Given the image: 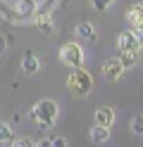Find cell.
Masks as SVG:
<instances>
[{
	"instance_id": "cell-1",
	"label": "cell",
	"mask_w": 143,
	"mask_h": 147,
	"mask_svg": "<svg viewBox=\"0 0 143 147\" xmlns=\"http://www.w3.org/2000/svg\"><path fill=\"white\" fill-rule=\"evenodd\" d=\"M67 88L69 93L76 97H86L93 90V76L86 69H74L69 76H67Z\"/></svg>"
},
{
	"instance_id": "cell-2",
	"label": "cell",
	"mask_w": 143,
	"mask_h": 147,
	"mask_svg": "<svg viewBox=\"0 0 143 147\" xmlns=\"http://www.w3.org/2000/svg\"><path fill=\"white\" fill-rule=\"evenodd\" d=\"M57 114H60V105H57L55 100H50V97L38 100V102L34 105V109H31V116L36 119V121L50 126V128H53V123H55Z\"/></svg>"
},
{
	"instance_id": "cell-3",
	"label": "cell",
	"mask_w": 143,
	"mask_h": 147,
	"mask_svg": "<svg viewBox=\"0 0 143 147\" xmlns=\"http://www.w3.org/2000/svg\"><path fill=\"white\" fill-rule=\"evenodd\" d=\"M60 62L69 69H83L86 62V52L79 43H64L60 48Z\"/></svg>"
},
{
	"instance_id": "cell-4",
	"label": "cell",
	"mask_w": 143,
	"mask_h": 147,
	"mask_svg": "<svg viewBox=\"0 0 143 147\" xmlns=\"http://www.w3.org/2000/svg\"><path fill=\"white\" fill-rule=\"evenodd\" d=\"M127 22L131 26V31L138 36V40L143 45V5L136 3V5H131L129 7V12H127Z\"/></svg>"
},
{
	"instance_id": "cell-5",
	"label": "cell",
	"mask_w": 143,
	"mask_h": 147,
	"mask_svg": "<svg viewBox=\"0 0 143 147\" xmlns=\"http://www.w3.org/2000/svg\"><path fill=\"white\" fill-rule=\"evenodd\" d=\"M124 64H122V59L119 57H107L103 62V76L107 78V81H119L122 76H124Z\"/></svg>"
},
{
	"instance_id": "cell-6",
	"label": "cell",
	"mask_w": 143,
	"mask_h": 147,
	"mask_svg": "<svg viewBox=\"0 0 143 147\" xmlns=\"http://www.w3.org/2000/svg\"><path fill=\"white\" fill-rule=\"evenodd\" d=\"M117 48L122 52H138L141 50V40H138V36L129 29V31H122L117 36Z\"/></svg>"
},
{
	"instance_id": "cell-7",
	"label": "cell",
	"mask_w": 143,
	"mask_h": 147,
	"mask_svg": "<svg viewBox=\"0 0 143 147\" xmlns=\"http://www.w3.org/2000/svg\"><path fill=\"white\" fill-rule=\"evenodd\" d=\"M114 119H117V114H114V109L107 107V105L98 107V109H95V114H93L95 126H103V128H110V126L114 123Z\"/></svg>"
},
{
	"instance_id": "cell-8",
	"label": "cell",
	"mask_w": 143,
	"mask_h": 147,
	"mask_svg": "<svg viewBox=\"0 0 143 147\" xmlns=\"http://www.w3.org/2000/svg\"><path fill=\"white\" fill-rule=\"evenodd\" d=\"M22 71L29 74V76H34V74L41 71V59H38L31 50H26V52L22 55Z\"/></svg>"
},
{
	"instance_id": "cell-9",
	"label": "cell",
	"mask_w": 143,
	"mask_h": 147,
	"mask_svg": "<svg viewBox=\"0 0 143 147\" xmlns=\"http://www.w3.org/2000/svg\"><path fill=\"white\" fill-rule=\"evenodd\" d=\"M76 36H79L81 40H86V43H95V40H98V31H95V26L91 22L76 24Z\"/></svg>"
},
{
	"instance_id": "cell-10",
	"label": "cell",
	"mask_w": 143,
	"mask_h": 147,
	"mask_svg": "<svg viewBox=\"0 0 143 147\" xmlns=\"http://www.w3.org/2000/svg\"><path fill=\"white\" fill-rule=\"evenodd\" d=\"M34 24H36V29L41 33H45V36H53L55 33V24H53V19L48 14H36L34 17Z\"/></svg>"
},
{
	"instance_id": "cell-11",
	"label": "cell",
	"mask_w": 143,
	"mask_h": 147,
	"mask_svg": "<svg viewBox=\"0 0 143 147\" xmlns=\"http://www.w3.org/2000/svg\"><path fill=\"white\" fill-rule=\"evenodd\" d=\"M17 12L19 14H24V17H36V12H38V3L36 0H19L17 3Z\"/></svg>"
},
{
	"instance_id": "cell-12",
	"label": "cell",
	"mask_w": 143,
	"mask_h": 147,
	"mask_svg": "<svg viewBox=\"0 0 143 147\" xmlns=\"http://www.w3.org/2000/svg\"><path fill=\"white\" fill-rule=\"evenodd\" d=\"M88 138H91V142H107V140H110V128L93 126L91 133H88Z\"/></svg>"
},
{
	"instance_id": "cell-13",
	"label": "cell",
	"mask_w": 143,
	"mask_h": 147,
	"mask_svg": "<svg viewBox=\"0 0 143 147\" xmlns=\"http://www.w3.org/2000/svg\"><path fill=\"white\" fill-rule=\"evenodd\" d=\"M119 59H122V64H124V69H133V67L138 64V52H122Z\"/></svg>"
},
{
	"instance_id": "cell-14",
	"label": "cell",
	"mask_w": 143,
	"mask_h": 147,
	"mask_svg": "<svg viewBox=\"0 0 143 147\" xmlns=\"http://www.w3.org/2000/svg\"><path fill=\"white\" fill-rule=\"evenodd\" d=\"M0 142H14V133H12V126L0 121Z\"/></svg>"
},
{
	"instance_id": "cell-15",
	"label": "cell",
	"mask_w": 143,
	"mask_h": 147,
	"mask_svg": "<svg viewBox=\"0 0 143 147\" xmlns=\"http://www.w3.org/2000/svg\"><path fill=\"white\" fill-rule=\"evenodd\" d=\"M131 131L136 135H143V114H136L131 119Z\"/></svg>"
},
{
	"instance_id": "cell-16",
	"label": "cell",
	"mask_w": 143,
	"mask_h": 147,
	"mask_svg": "<svg viewBox=\"0 0 143 147\" xmlns=\"http://www.w3.org/2000/svg\"><path fill=\"white\" fill-rule=\"evenodd\" d=\"M114 3V0H91V5H93V10H98V12H105L107 7Z\"/></svg>"
},
{
	"instance_id": "cell-17",
	"label": "cell",
	"mask_w": 143,
	"mask_h": 147,
	"mask_svg": "<svg viewBox=\"0 0 143 147\" xmlns=\"http://www.w3.org/2000/svg\"><path fill=\"white\" fill-rule=\"evenodd\" d=\"M12 147H36V142H34V140H29V138H14Z\"/></svg>"
},
{
	"instance_id": "cell-18",
	"label": "cell",
	"mask_w": 143,
	"mask_h": 147,
	"mask_svg": "<svg viewBox=\"0 0 143 147\" xmlns=\"http://www.w3.org/2000/svg\"><path fill=\"white\" fill-rule=\"evenodd\" d=\"M53 147H67V140L62 135H57V138H53Z\"/></svg>"
},
{
	"instance_id": "cell-19",
	"label": "cell",
	"mask_w": 143,
	"mask_h": 147,
	"mask_svg": "<svg viewBox=\"0 0 143 147\" xmlns=\"http://www.w3.org/2000/svg\"><path fill=\"white\" fill-rule=\"evenodd\" d=\"M7 43H10V40H7V36H0V55L7 50Z\"/></svg>"
},
{
	"instance_id": "cell-20",
	"label": "cell",
	"mask_w": 143,
	"mask_h": 147,
	"mask_svg": "<svg viewBox=\"0 0 143 147\" xmlns=\"http://www.w3.org/2000/svg\"><path fill=\"white\" fill-rule=\"evenodd\" d=\"M36 147H53V140H48V138H43V140H38Z\"/></svg>"
}]
</instances>
